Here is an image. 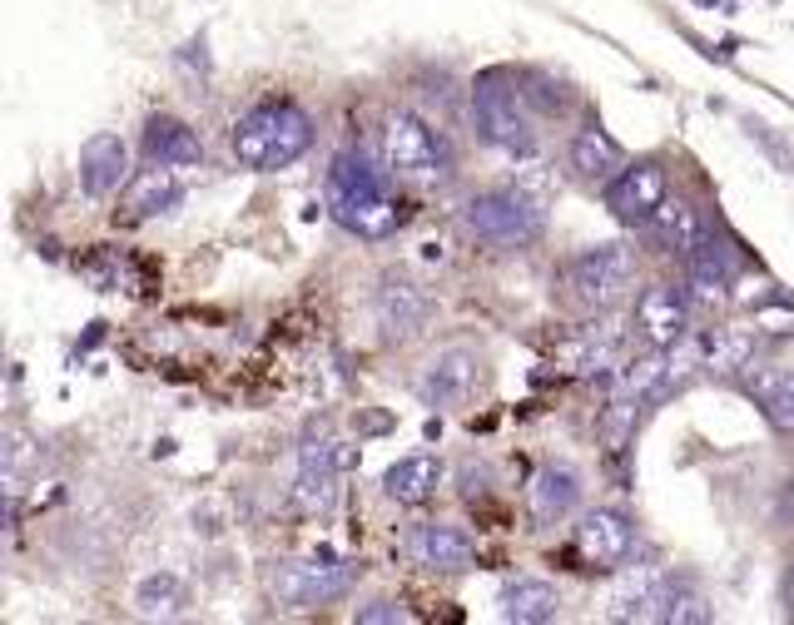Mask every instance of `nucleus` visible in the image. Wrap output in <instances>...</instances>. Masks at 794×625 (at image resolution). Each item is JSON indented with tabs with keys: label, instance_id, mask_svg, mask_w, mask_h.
<instances>
[{
	"label": "nucleus",
	"instance_id": "nucleus-21",
	"mask_svg": "<svg viewBox=\"0 0 794 625\" xmlns=\"http://www.w3.org/2000/svg\"><path fill=\"white\" fill-rule=\"evenodd\" d=\"M571 164H576L581 179H616L626 169V150L602 130V125H586V130L571 140Z\"/></svg>",
	"mask_w": 794,
	"mask_h": 625
},
{
	"label": "nucleus",
	"instance_id": "nucleus-8",
	"mask_svg": "<svg viewBox=\"0 0 794 625\" xmlns=\"http://www.w3.org/2000/svg\"><path fill=\"white\" fill-rule=\"evenodd\" d=\"M666 189L670 184H666V169H661V164L635 160L606 184V209H611L616 219H626V224H645L655 209L666 204Z\"/></svg>",
	"mask_w": 794,
	"mask_h": 625
},
{
	"label": "nucleus",
	"instance_id": "nucleus-24",
	"mask_svg": "<svg viewBox=\"0 0 794 625\" xmlns=\"http://www.w3.org/2000/svg\"><path fill=\"white\" fill-rule=\"evenodd\" d=\"M635 422H641V398H626V392H616V398L602 408V417H596V437H602L606 452L621 457L626 447L635 443Z\"/></svg>",
	"mask_w": 794,
	"mask_h": 625
},
{
	"label": "nucleus",
	"instance_id": "nucleus-26",
	"mask_svg": "<svg viewBox=\"0 0 794 625\" xmlns=\"http://www.w3.org/2000/svg\"><path fill=\"white\" fill-rule=\"evenodd\" d=\"M184 605V581L174 571H154L140 581V591H135V611L144 615V621H154V615H179Z\"/></svg>",
	"mask_w": 794,
	"mask_h": 625
},
{
	"label": "nucleus",
	"instance_id": "nucleus-20",
	"mask_svg": "<svg viewBox=\"0 0 794 625\" xmlns=\"http://www.w3.org/2000/svg\"><path fill=\"white\" fill-rule=\"evenodd\" d=\"M686 263H690V293H696V303L725 298V288H731V279H735V253L720 244L715 234H710Z\"/></svg>",
	"mask_w": 794,
	"mask_h": 625
},
{
	"label": "nucleus",
	"instance_id": "nucleus-19",
	"mask_svg": "<svg viewBox=\"0 0 794 625\" xmlns=\"http://www.w3.org/2000/svg\"><path fill=\"white\" fill-rule=\"evenodd\" d=\"M184 199L179 179H174L170 164H150V169H140L135 179H129L125 189V219H154L164 214V209H174Z\"/></svg>",
	"mask_w": 794,
	"mask_h": 625
},
{
	"label": "nucleus",
	"instance_id": "nucleus-11",
	"mask_svg": "<svg viewBox=\"0 0 794 625\" xmlns=\"http://www.w3.org/2000/svg\"><path fill=\"white\" fill-rule=\"evenodd\" d=\"M338 443H318V447H303V462H299V482H293V507L303 517H323L334 511L338 502Z\"/></svg>",
	"mask_w": 794,
	"mask_h": 625
},
{
	"label": "nucleus",
	"instance_id": "nucleus-10",
	"mask_svg": "<svg viewBox=\"0 0 794 625\" xmlns=\"http://www.w3.org/2000/svg\"><path fill=\"white\" fill-rule=\"evenodd\" d=\"M576 551L591 561V566H621V561L635 551L631 517H626V511H611V507L586 511L576 527Z\"/></svg>",
	"mask_w": 794,
	"mask_h": 625
},
{
	"label": "nucleus",
	"instance_id": "nucleus-25",
	"mask_svg": "<svg viewBox=\"0 0 794 625\" xmlns=\"http://www.w3.org/2000/svg\"><path fill=\"white\" fill-rule=\"evenodd\" d=\"M611 388L626 392V398H651V392H661L666 388V353H641L631 363H621Z\"/></svg>",
	"mask_w": 794,
	"mask_h": 625
},
{
	"label": "nucleus",
	"instance_id": "nucleus-27",
	"mask_svg": "<svg viewBox=\"0 0 794 625\" xmlns=\"http://www.w3.org/2000/svg\"><path fill=\"white\" fill-rule=\"evenodd\" d=\"M764 417H770L774 432H784V437H794V367H784L780 378H774V388L760 398Z\"/></svg>",
	"mask_w": 794,
	"mask_h": 625
},
{
	"label": "nucleus",
	"instance_id": "nucleus-2",
	"mask_svg": "<svg viewBox=\"0 0 794 625\" xmlns=\"http://www.w3.org/2000/svg\"><path fill=\"white\" fill-rule=\"evenodd\" d=\"M234 160L254 174H279L289 164H299L313 144V119L308 109H299L293 99H269L254 105L234 125Z\"/></svg>",
	"mask_w": 794,
	"mask_h": 625
},
{
	"label": "nucleus",
	"instance_id": "nucleus-28",
	"mask_svg": "<svg viewBox=\"0 0 794 625\" xmlns=\"http://www.w3.org/2000/svg\"><path fill=\"white\" fill-rule=\"evenodd\" d=\"M661 621H680V625H690V621H710V605L700 601V595H676V586H670Z\"/></svg>",
	"mask_w": 794,
	"mask_h": 625
},
{
	"label": "nucleus",
	"instance_id": "nucleus-33",
	"mask_svg": "<svg viewBox=\"0 0 794 625\" xmlns=\"http://www.w3.org/2000/svg\"><path fill=\"white\" fill-rule=\"evenodd\" d=\"M790 595H794V566H790Z\"/></svg>",
	"mask_w": 794,
	"mask_h": 625
},
{
	"label": "nucleus",
	"instance_id": "nucleus-6",
	"mask_svg": "<svg viewBox=\"0 0 794 625\" xmlns=\"http://www.w3.org/2000/svg\"><path fill=\"white\" fill-rule=\"evenodd\" d=\"M631 273H635L631 248L602 244V248H586L581 259L567 263V288H571V298L586 303V308H606V303H616L626 288H631Z\"/></svg>",
	"mask_w": 794,
	"mask_h": 625
},
{
	"label": "nucleus",
	"instance_id": "nucleus-32",
	"mask_svg": "<svg viewBox=\"0 0 794 625\" xmlns=\"http://www.w3.org/2000/svg\"><path fill=\"white\" fill-rule=\"evenodd\" d=\"M696 5H720V0H696Z\"/></svg>",
	"mask_w": 794,
	"mask_h": 625
},
{
	"label": "nucleus",
	"instance_id": "nucleus-1",
	"mask_svg": "<svg viewBox=\"0 0 794 625\" xmlns=\"http://www.w3.org/2000/svg\"><path fill=\"white\" fill-rule=\"evenodd\" d=\"M328 214L358 238H393L408 224L402 204L383 184V174L363 160V154H338L328 164Z\"/></svg>",
	"mask_w": 794,
	"mask_h": 625
},
{
	"label": "nucleus",
	"instance_id": "nucleus-17",
	"mask_svg": "<svg viewBox=\"0 0 794 625\" xmlns=\"http://www.w3.org/2000/svg\"><path fill=\"white\" fill-rule=\"evenodd\" d=\"M432 303L422 298V288H412L408 279H387L377 288V323H383L387 338H412L422 323H428Z\"/></svg>",
	"mask_w": 794,
	"mask_h": 625
},
{
	"label": "nucleus",
	"instance_id": "nucleus-30",
	"mask_svg": "<svg viewBox=\"0 0 794 625\" xmlns=\"http://www.w3.org/2000/svg\"><path fill=\"white\" fill-rule=\"evenodd\" d=\"M393 427V417H377V412H358V432L363 437H377V432H387Z\"/></svg>",
	"mask_w": 794,
	"mask_h": 625
},
{
	"label": "nucleus",
	"instance_id": "nucleus-5",
	"mask_svg": "<svg viewBox=\"0 0 794 625\" xmlns=\"http://www.w3.org/2000/svg\"><path fill=\"white\" fill-rule=\"evenodd\" d=\"M472 119L482 130L487 144L506 154H526L532 150V119H526V105L516 95V85L502 75V70H487L472 90Z\"/></svg>",
	"mask_w": 794,
	"mask_h": 625
},
{
	"label": "nucleus",
	"instance_id": "nucleus-18",
	"mask_svg": "<svg viewBox=\"0 0 794 625\" xmlns=\"http://www.w3.org/2000/svg\"><path fill=\"white\" fill-rule=\"evenodd\" d=\"M437 486H442V462L428 452L402 457V462H393L383 472V492L393 496L397 507H422V502H432Z\"/></svg>",
	"mask_w": 794,
	"mask_h": 625
},
{
	"label": "nucleus",
	"instance_id": "nucleus-7",
	"mask_svg": "<svg viewBox=\"0 0 794 625\" xmlns=\"http://www.w3.org/2000/svg\"><path fill=\"white\" fill-rule=\"evenodd\" d=\"M353 566L343 561H328L313 551L308 561H283L279 576H273V601L279 605H323V601H338L348 595L353 586Z\"/></svg>",
	"mask_w": 794,
	"mask_h": 625
},
{
	"label": "nucleus",
	"instance_id": "nucleus-29",
	"mask_svg": "<svg viewBox=\"0 0 794 625\" xmlns=\"http://www.w3.org/2000/svg\"><path fill=\"white\" fill-rule=\"evenodd\" d=\"M358 621L363 625H397V621H412V611L402 601H373V605H358Z\"/></svg>",
	"mask_w": 794,
	"mask_h": 625
},
{
	"label": "nucleus",
	"instance_id": "nucleus-15",
	"mask_svg": "<svg viewBox=\"0 0 794 625\" xmlns=\"http://www.w3.org/2000/svg\"><path fill=\"white\" fill-rule=\"evenodd\" d=\"M408 551L418 566L428 571H462L467 561H472V536L462 527H442V521H428L408 536Z\"/></svg>",
	"mask_w": 794,
	"mask_h": 625
},
{
	"label": "nucleus",
	"instance_id": "nucleus-14",
	"mask_svg": "<svg viewBox=\"0 0 794 625\" xmlns=\"http://www.w3.org/2000/svg\"><path fill=\"white\" fill-rule=\"evenodd\" d=\"M144 160L150 164H170V169H194V164H205V144L199 134L174 115H154L144 125Z\"/></svg>",
	"mask_w": 794,
	"mask_h": 625
},
{
	"label": "nucleus",
	"instance_id": "nucleus-13",
	"mask_svg": "<svg viewBox=\"0 0 794 625\" xmlns=\"http://www.w3.org/2000/svg\"><path fill=\"white\" fill-rule=\"evenodd\" d=\"M125 174H129L125 140H119V134H109V130L90 134L85 150H80V189H85L90 199H105V194H115L119 184H125Z\"/></svg>",
	"mask_w": 794,
	"mask_h": 625
},
{
	"label": "nucleus",
	"instance_id": "nucleus-9",
	"mask_svg": "<svg viewBox=\"0 0 794 625\" xmlns=\"http://www.w3.org/2000/svg\"><path fill=\"white\" fill-rule=\"evenodd\" d=\"M477 382H482V363H477V353H467V347H447V353H437L428 363L418 392L432 402V408H467L472 392H477Z\"/></svg>",
	"mask_w": 794,
	"mask_h": 625
},
{
	"label": "nucleus",
	"instance_id": "nucleus-4",
	"mask_svg": "<svg viewBox=\"0 0 794 625\" xmlns=\"http://www.w3.org/2000/svg\"><path fill=\"white\" fill-rule=\"evenodd\" d=\"M462 219H467V228L492 248H532L541 234H547V214H541L526 194H512V189L477 194Z\"/></svg>",
	"mask_w": 794,
	"mask_h": 625
},
{
	"label": "nucleus",
	"instance_id": "nucleus-22",
	"mask_svg": "<svg viewBox=\"0 0 794 625\" xmlns=\"http://www.w3.org/2000/svg\"><path fill=\"white\" fill-rule=\"evenodd\" d=\"M561 611V595L557 586L547 581H532V576H522V581L502 586V615L516 625H541V621H557Z\"/></svg>",
	"mask_w": 794,
	"mask_h": 625
},
{
	"label": "nucleus",
	"instance_id": "nucleus-31",
	"mask_svg": "<svg viewBox=\"0 0 794 625\" xmlns=\"http://www.w3.org/2000/svg\"><path fill=\"white\" fill-rule=\"evenodd\" d=\"M100 338H105V323H90V333H85V343H80V347H95Z\"/></svg>",
	"mask_w": 794,
	"mask_h": 625
},
{
	"label": "nucleus",
	"instance_id": "nucleus-23",
	"mask_svg": "<svg viewBox=\"0 0 794 625\" xmlns=\"http://www.w3.org/2000/svg\"><path fill=\"white\" fill-rule=\"evenodd\" d=\"M581 502V476L571 467H541L532 476V511L541 521H561L567 511H576Z\"/></svg>",
	"mask_w": 794,
	"mask_h": 625
},
{
	"label": "nucleus",
	"instance_id": "nucleus-16",
	"mask_svg": "<svg viewBox=\"0 0 794 625\" xmlns=\"http://www.w3.org/2000/svg\"><path fill=\"white\" fill-rule=\"evenodd\" d=\"M645 234H651L661 248H676V253H686L690 259V253L710 238V228H705V219H700L696 204H686V199H666V204L645 219Z\"/></svg>",
	"mask_w": 794,
	"mask_h": 625
},
{
	"label": "nucleus",
	"instance_id": "nucleus-3",
	"mask_svg": "<svg viewBox=\"0 0 794 625\" xmlns=\"http://www.w3.org/2000/svg\"><path fill=\"white\" fill-rule=\"evenodd\" d=\"M383 164L397 174V179H418V184H437L447 179L452 154L442 130H432L422 115L412 109H397L383 130Z\"/></svg>",
	"mask_w": 794,
	"mask_h": 625
},
{
	"label": "nucleus",
	"instance_id": "nucleus-12",
	"mask_svg": "<svg viewBox=\"0 0 794 625\" xmlns=\"http://www.w3.org/2000/svg\"><path fill=\"white\" fill-rule=\"evenodd\" d=\"M635 323L641 333L651 338L655 347H670L686 338V323H690V298L676 288V283H655L635 298Z\"/></svg>",
	"mask_w": 794,
	"mask_h": 625
}]
</instances>
